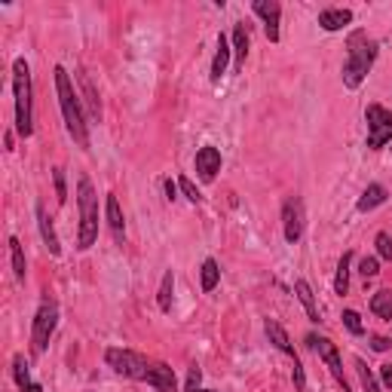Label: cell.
<instances>
[{
  "instance_id": "cell-23",
  "label": "cell",
  "mask_w": 392,
  "mask_h": 392,
  "mask_svg": "<svg viewBox=\"0 0 392 392\" xmlns=\"http://www.w3.org/2000/svg\"><path fill=\"white\" fill-rule=\"evenodd\" d=\"M349 264H353V252H344V257L337 261V276H334V291L346 295L349 291Z\"/></svg>"
},
{
  "instance_id": "cell-38",
  "label": "cell",
  "mask_w": 392,
  "mask_h": 392,
  "mask_svg": "<svg viewBox=\"0 0 392 392\" xmlns=\"http://www.w3.org/2000/svg\"><path fill=\"white\" fill-rule=\"evenodd\" d=\"M22 392H43V389H40V383H31V386H28V389H22Z\"/></svg>"
},
{
  "instance_id": "cell-6",
  "label": "cell",
  "mask_w": 392,
  "mask_h": 392,
  "mask_svg": "<svg viewBox=\"0 0 392 392\" xmlns=\"http://www.w3.org/2000/svg\"><path fill=\"white\" fill-rule=\"evenodd\" d=\"M55 325H58V306H55V300H43V304H40V310H37V316H34V325H31V349H34V356L46 353L49 337H53Z\"/></svg>"
},
{
  "instance_id": "cell-28",
  "label": "cell",
  "mask_w": 392,
  "mask_h": 392,
  "mask_svg": "<svg viewBox=\"0 0 392 392\" xmlns=\"http://www.w3.org/2000/svg\"><path fill=\"white\" fill-rule=\"evenodd\" d=\"M344 325H346V331H349V334H356V337H362V334H365L362 316H358L356 310H344Z\"/></svg>"
},
{
  "instance_id": "cell-35",
  "label": "cell",
  "mask_w": 392,
  "mask_h": 392,
  "mask_svg": "<svg viewBox=\"0 0 392 392\" xmlns=\"http://www.w3.org/2000/svg\"><path fill=\"white\" fill-rule=\"evenodd\" d=\"M371 346L377 349V353H386V349L392 346V340L389 337H371Z\"/></svg>"
},
{
  "instance_id": "cell-33",
  "label": "cell",
  "mask_w": 392,
  "mask_h": 392,
  "mask_svg": "<svg viewBox=\"0 0 392 392\" xmlns=\"http://www.w3.org/2000/svg\"><path fill=\"white\" fill-rule=\"evenodd\" d=\"M80 83H83V89H86V95H89V104H93V114L102 120V104H98V98H95V93H93V83H89L86 77H80Z\"/></svg>"
},
{
  "instance_id": "cell-8",
  "label": "cell",
  "mask_w": 392,
  "mask_h": 392,
  "mask_svg": "<svg viewBox=\"0 0 392 392\" xmlns=\"http://www.w3.org/2000/svg\"><path fill=\"white\" fill-rule=\"evenodd\" d=\"M306 344H310L316 353H319V358L325 365H328V371H331V377H334L340 386H344V392H353L349 389V383H346V374H344V362H340V353H337V346L331 344L328 337H316V334H310L306 337Z\"/></svg>"
},
{
  "instance_id": "cell-4",
  "label": "cell",
  "mask_w": 392,
  "mask_h": 392,
  "mask_svg": "<svg viewBox=\"0 0 392 392\" xmlns=\"http://www.w3.org/2000/svg\"><path fill=\"white\" fill-rule=\"evenodd\" d=\"M77 208H80L77 248L86 252V248H93L98 239V196H95V187L89 178H80V184H77Z\"/></svg>"
},
{
  "instance_id": "cell-30",
  "label": "cell",
  "mask_w": 392,
  "mask_h": 392,
  "mask_svg": "<svg viewBox=\"0 0 392 392\" xmlns=\"http://www.w3.org/2000/svg\"><path fill=\"white\" fill-rule=\"evenodd\" d=\"M178 187H181V194H184L187 199H190V203H203V194H199V190H196V184H194V181H190V178H178Z\"/></svg>"
},
{
  "instance_id": "cell-18",
  "label": "cell",
  "mask_w": 392,
  "mask_h": 392,
  "mask_svg": "<svg viewBox=\"0 0 392 392\" xmlns=\"http://www.w3.org/2000/svg\"><path fill=\"white\" fill-rule=\"evenodd\" d=\"M386 199H389V190L386 187H383V184H368V187H365V194L358 196V205L356 208H358V212H374V208L383 205Z\"/></svg>"
},
{
  "instance_id": "cell-36",
  "label": "cell",
  "mask_w": 392,
  "mask_h": 392,
  "mask_svg": "<svg viewBox=\"0 0 392 392\" xmlns=\"http://www.w3.org/2000/svg\"><path fill=\"white\" fill-rule=\"evenodd\" d=\"M380 377H383V383H386V389L392 392V365H383V368H380Z\"/></svg>"
},
{
  "instance_id": "cell-29",
  "label": "cell",
  "mask_w": 392,
  "mask_h": 392,
  "mask_svg": "<svg viewBox=\"0 0 392 392\" xmlns=\"http://www.w3.org/2000/svg\"><path fill=\"white\" fill-rule=\"evenodd\" d=\"M374 245H377V255L383 257V261H392V236L389 233H377Z\"/></svg>"
},
{
  "instance_id": "cell-1",
  "label": "cell",
  "mask_w": 392,
  "mask_h": 392,
  "mask_svg": "<svg viewBox=\"0 0 392 392\" xmlns=\"http://www.w3.org/2000/svg\"><path fill=\"white\" fill-rule=\"evenodd\" d=\"M53 74H55V95H58V107H62V116H65V129H68V135L86 150L89 147V126H86V116H83L77 89H74L68 71H65L62 65H58Z\"/></svg>"
},
{
  "instance_id": "cell-3",
  "label": "cell",
  "mask_w": 392,
  "mask_h": 392,
  "mask_svg": "<svg viewBox=\"0 0 392 392\" xmlns=\"http://www.w3.org/2000/svg\"><path fill=\"white\" fill-rule=\"evenodd\" d=\"M13 93H15V132L22 138H28L34 132V114H31V68L25 58L13 62Z\"/></svg>"
},
{
  "instance_id": "cell-21",
  "label": "cell",
  "mask_w": 392,
  "mask_h": 392,
  "mask_svg": "<svg viewBox=\"0 0 392 392\" xmlns=\"http://www.w3.org/2000/svg\"><path fill=\"white\" fill-rule=\"evenodd\" d=\"M371 313L377 319H392V291L389 288H380L377 295L371 297Z\"/></svg>"
},
{
  "instance_id": "cell-20",
  "label": "cell",
  "mask_w": 392,
  "mask_h": 392,
  "mask_svg": "<svg viewBox=\"0 0 392 392\" xmlns=\"http://www.w3.org/2000/svg\"><path fill=\"white\" fill-rule=\"evenodd\" d=\"M233 55H236V71H243L245 55H248V31L243 22L233 25Z\"/></svg>"
},
{
  "instance_id": "cell-2",
  "label": "cell",
  "mask_w": 392,
  "mask_h": 392,
  "mask_svg": "<svg viewBox=\"0 0 392 392\" xmlns=\"http://www.w3.org/2000/svg\"><path fill=\"white\" fill-rule=\"evenodd\" d=\"M374 58H377V40L365 31H353L346 40V62H344V86L358 89L368 77Z\"/></svg>"
},
{
  "instance_id": "cell-24",
  "label": "cell",
  "mask_w": 392,
  "mask_h": 392,
  "mask_svg": "<svg viewBox=\"0 0 392 392\" xmlns=\"http://www.w3.org/2000/svg\"><path fill=\"white\" fill-rule=\"evenodd\" d=\"M10 257H13V273H15V279L25 282V273H28V264H25V248L19 239H10Z\"/></svg>"
},
{
  "instance_id": "cell-19",
  "label": "cell",
  "mask_w": 392,
  "mask_h": 392,
  "mask_svg": "<svg viewBox=\"0 0 392 392\" xmlns=\"http://www.w3.org/2000/svg\"><path fill=\"white\" fill-rule=\"evenodd\" d=\"M295 295H297L300 304H304V310H306V316H310V322H322V316H319V306H316V297H313L310 282H306V279H297V282H295Z\"/></svg>"
},
{
  "instance_id": "cell-9",
  "label": "cell",
  "mask_w": 392,
  "mask_h": 392,
  "mask_svg": "<svg viewBox=\"0 0 392 392\" xmlns=\"http://www.w3.org/2000/svg\"><path fill=\"white\" fill-rule=\"evenodd\" d=\"M304 221H306L304 199H300V196H288L285 205H282V230H285V239L291 245L304 236Z\"/></svg>"
},
{
  "instance_id": "cell-26",
  "label": "cell",
  "mask_w": 392,
  "mask_h": 392,
  "mask_svg": "<svg viewBox=\"0 0 392 392\" xmlns=\"http://www.w3.org/2000/svg\"><path fill=\"white\" fill-rule=\"evenodd\" d=\"M13 374H15V383H19V389H28L31 386V371H28V362H25V356H15L13 358Z\"/></svg>"
},
{
  "instance_id": "cell-31",
  "label": "cell",
  "mask_w": 392,
  "mask_h": 392,
  "mask_svg": "<svg viewBox=\"0 0 392 392\" xmlns=\"http://www.w3.org/2000/svg\"><path fill=\"white\" fill-rule=\"evenodd\" d=\"M358 273H362L365 279H374L380 273V264H377V257H365L362 264H358Z\"/></svg>"
},
{
  "instance_id": "cell-34",
  "label": "cell",
  "mask_w": 392,
  "mask_h": 392,
  "mask_svg": "<svg viewBox=\"0 0 392 392\" xmlns=\"http://www.w3.org/2000/svg\"><path fill=\"white\" fill-rule=\"evenodd\" d=\"M199 377H203V371L194 365V368H190V374H187V392L190 389H199Z\"/></svg>"
},
{
  "instance_id": "cell-16",
  "label": "cell",
  "mask_w": 392,
  "mask_h": 392,
  "mask_svg": "<svg viewBox=\"0 0 392 392\" xmlns=\"http://www.w3.org/2000/svg\"><path fill=\"white\" fill-rule=\"evenodd\" d=\"M264 331H266V337H270V344L279 349V353H285L291 362H300L297 358V353H295V346H291V340H288V334H285V328H282L279 322H273V319H266V325H264Z\"/></svg>"
},
{
  "instance_id": "cell-12",
  "label": "cell",
  "mask_w": 392,
  "mask_h": 392,
  "mask_svg": "<svg viewBox=\"0 0 392 392\" xmlns=\"http://www.w3.org/2000/svg\"><path fill=\"white\" fill-rule=\"evenodd\" d=\"M104 215H107V227H111L114 239L123 245V239H126V218H123L120 199H116L114 194H107V199H104Z\"/></svg>"
},
{
  "instance_id": "cell-10",
  "label": "cell",
  "mask_w": 392,
  "mask_h": 392,
  "mask_svg": "<svg viewBox=\"0 0 392 392\" xmlns=\"http://www.w3.org/2000/svg\"><path fill=\"white\" fill-rule=\"evenodd\" d=\"M252 10L264 19V31L270 43H279V19H282V4L279 0H255Z\"/></svg>"
},
{
  "instance_id": "cell-32",
  "label": "cell",
  "mask_w": 392,
  "mask_h": 392,
  "mask_svg": "<svg viewBox=\"0 0 392 392\" xmlns=\"http://www.w3.org/2000/svg\"><path fill=\"white\" fill-rule=\"evenodd\" d=\"M53 178H55V199L65 203L68 199V187H65V172L62 169H53Z\"/></svg>"
},
{
  "instance_id": "cell-39",
  "label": "cell",
  "mask_w": 392,
  "mask_h": 392,
  "mask_svg": "<svg viewBox=\"0 0 392 392\" xmlns=\"http://www.w3.org/2000/svg\"><path fill=\"white\" fill-rule=\"evenodd\" d=\"M190 392H212V389H190Z\"/></svg>"
},
{
  "instance_id": "cell-13",
  "label": "cell",
  "mask_w": 392,
  "mask_h": 392,
  "mask_svg": "<svg viewBox=\"0 0 392 392\" xmlns=\"http://www.w3.org/2000/svg\"><path fill=\"white\" fill-rule=\"evenodd\" d=\"M147 386H154L160 392H178V380H175V371L165 362H154L147 374Z\"/></svg>"
},
{
  "instance_id": "cell-5",
  "label": "cell",
  "mask_w": 392,
  "mask_h": 392,
  "mask_svg": "<svg viewBox=\"0 0 392 392\" xmlns=\"http://www.w3.org/2000/svg\"><path fill=\"white\" fill-rule=\"evenodd\" d=\"M104 362L111 365V368L120 374V377H129V380H144L147 383V374H150V365L141 353L135 349H123V346H111L104 353Z\"/></svg>"
},
{
  "instance_id": "cell-15",
  "label": "cell",
  "mask_w": 392,
  "mask_h": 392,
  "mask_svg": "<svg viewBox=\"0 0 392 392\" xmlns=\"http://www.w3.org/2000/svg\"><path fill=\"white\" fill-rule=\"evenodd\" d=\"M346 25H353V10H344V6H331V10L319 13V28L322 31H344Z\"/></svg>"
},
{
  "instance_id": "cell-25",
  "label": "cell",
  "mask_w": 392,
  "mask_h": 392,
  "mask_svg": "<svg viewBox=\"0 0 392 392\" xmlns=\"http://www.w3.org/2000/svg\"><path fill=\"white\" fill-rule=\"evenodd\" d=\"M172 288H175V276H172V270H165L163 282H160V310L163 313L172 310Z\"/></svg>"
},
{
  "instance_id": "cell-11",
  "label": "cell",
  "mask_w": 392,
  "mask_h": 392,
  "mask_svg": "<svg viewBox=\"0 0 392 392\" xmlns=\"http://www.w3.org/2000/svg\"><path fill=\"white\" fill-rule=\"evenodd\" d=\"M194 165H196V175L205 181V184H208V181H215V175L221 172V150H218V147H212V144L199 147V150H196Z\"/></svg>"
},
{
  "instance_id": "cell-14",
  "label": "cell",
  "mask_w": 392,
  "mask_h": 392,
  "mask_svg": "<svg viewBox=\"0 0 392 392\" xmlns=\"http://www.w3.org/2000/svg\"><path fill=\"white\" fill-rule=\"evenodd\" d=\"M34 212H37V227H40V236H43V245L49 248V255L58 257V255H62V245H58L55 227H53V221H49V215H46V205H43V203H37V205H34Z\"/></svg>"
},
{
  "instance_id": "cell-7",
  "label": "cell",
  "mask_w": 392,
  "mask_h": 392,
  "mask_svg": "<svg viewBox=\"0 0 392 392\" xmlns=\"http://www.w3.org/2000/svg\"><path fill=\"white\" fill-rule=\"evenodd\" d=\"M365 120H368V147L380 150L392 141V111L383 104H368L365 107Z\"/></svg>"
},
{
  "instance_id": "cell-17",
  "label": "cell",
  "mask_w": 392,
  "mask_h": 392,
  "mask_svg": "<svg viewBox=\"0 0 392 392\" xmlns=\"http://www.w3.org/2000/svg\"><path fill=\"white\" fill-rule=\"evenodd\" d=\"M230 53H233V46H230V40L224 37V34H218V53H215V58H212V83H221V77L227 74V65H230Z\"/></svg>"
},
{
  "instance_id": "cell-37",
  "label": "cell",
  "mask_w": 392,
  "mask_h": 392,
  "mask_svg": "<svg viewBox=\"0 0 392 392\" xmlns=\"http://www.w3.org/2000/svg\"><path fill=\"white\" fill-rule=\"evenodd\" d=\"M178 184H172V181H165V196H169V199H178Z\"/></svg>"
},
{
  "instance_id": "cell-22",
  "label": "cell",
  "mask_w": 392,
  "mask_h": 392,
  "mask_svg": "<svg viewBox=\"0 0 392 392\" xmlns=\"http://www.w3.org/2000/svg\"><path fill=\"white\" fill-rule=\"evenodd\" d=\"M199 279H203V291H215V285L221 282V266L215 257H205L203 270H199Z\"/></svg>"
},
{
  "instance_id": "cell-27",
  "label": "cell",
  "mask_w": 392,
  "mask_h": 392,
  "mask_svg": "<svg viewBox=\"0 0 392 392\" xmlns=\"http://www.w3.org/2000/svg\"><path fill=\"white\" fill-rule=\"evenodd\" d=\"M356 371H358V380H362V389L365 392H380L377 380H374V374L368 371V365H365L362 358H356Z\"/></svg>"
}]
</instances>
